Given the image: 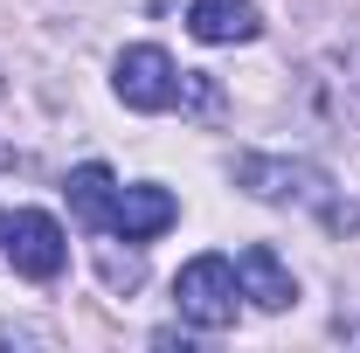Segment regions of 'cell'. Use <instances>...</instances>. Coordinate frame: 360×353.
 <instances>
[{"instance_id":"6","label":"cell","mask_w":360,"mask_h":353,"mask_svg":"<svg viewBox=\"0 0 360 353\" xmlns=\"http://www.w3.org/2000/svg\"><path fill=\"white\" fill-rule=\"evenodd\" d=\"M187 28H194V42L222 49V42H257L264 35V14H257V0H194L187 7Z\"/></svg>"},{"instance_id":"8","label":"cell","mask_w":360,"mask_h":353,"mask_svg":"<svg viewBox=\"0 0 360 353\" xmlns=\"http://www.w3.org/2000/svg\"><path fill=\"white\" fill-rule=\"evenodd\" d=\"M111 201H118V180H111L104 160H90V167L70 174V208H77L90 229H104V222H111Z\"/></svg>"},{"instance_id":"4","label":"cell","mask_w":360,"mask_h":353,"mask_svg":"<svg viewBox=\"0 0 360 353\" xmlns=\"http://www.w3.org/2000/svg\"><path fill=\"white\" fill-rule=\"evenodd\" d=\"M111 90L125 97V111H174L187 90V70H174V56L160 42H132L111 70Z\"/></svg>"},{"instance_id":"7","label":"cell","mask_w":360,"mask_h":353,"mask_svg":"<svg viewBox=\"0 0 360 353\" xmlns=\"http://www.w3.org/2000/svg\"><path fill=\"white\" fill-rule=\"evenodd\" d=\"M236 284H243V298H250L257 312H284L291 298H298L291 270L277 264V250H264V243H250V250L236 257Z\"/></svg>"},{"instance_id":"2","label":"cell","mask_w":360,"mask_h":353,"mask_svg":"<svg viewBox=\"0 0 360 353\" xmlns=\"http://www.w3.org/2000/svg\"><path fill=\"white\" fill-rule=\"evenodd\" d=\"M174 305H180L187 326H201V333H229L236 312H243L236 264H229V257H194V264L174 277Z\"/></svg>"},{"instance_id":"5","label":"cell","mask_w":360,"mask_h":353,"mask_svg":"<svg viewBox=\"0 0 360 353\" xmlns=\"http://www.w3.org/2000/svg\"><path fill=\"white\" fill-rule=\"evenodd\" d=\"M174 222H180V201L167 194V187H118L104 236H118V243H153V236L174 229Z\"/></svg>"},{"instance_id":"3","label":"cell","mask_w":360,"mask_h":353,"mask_svg":"<svg viewBox=\"0 0 360 353\" xmlns=\"http://www.w3.org/2000/svg\"><path fill=\"white\" fill-rule=\"evenodd\" d=\"M0 257L21 270V277L49 284V277H63V264H70V236L42 208H7L0 215Z\"/></svg>"},{"instance_id":"9","label":"cell","mask_w":360,"mask_h":353,"mask_svg":"<svg viewBox=\"0 0 360 353\" xmlns=\"http://www.w3.org/2000/svg\"><path fill=\"white\" fill-rule=\"evenodd\" d=\"M97 264H104V284H139V257H111L104 250Z\"/></svg>"},{"instance_id":"1","label":"cell","mask_w":360,"mask_h":353,"mask_svg":"<svg viewBox=\"0 0 360 353\" xmlns=\"http://www.w3.org/2000/svg\"><path fill=\"white\" fill-rule=\"evenodd\" d=\"M236 187L243 194H257V201H270V208H312L326 229H360V201H347V194H333V180L319 174V167H305V160H270V153H243L236 160Z\"/></svg>"}]
</instances>
